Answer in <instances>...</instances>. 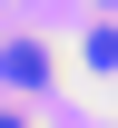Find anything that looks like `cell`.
<instances>
[{
    "label": "cell",
    "mask_w": 118,
    "mask_h": 128,
    "mask_svg": "<svg viewBox=\"0 0 118 128\" xmlns=\"http://www.w3.org/2000/svg\"><path fill=\"white\" fill-rule=\"evenodd\" d=\"M0 128H30V118H20V108H0Z\"/></svg>",
    "instance_id": "cell-1"
}]
</instances>
